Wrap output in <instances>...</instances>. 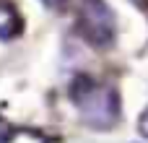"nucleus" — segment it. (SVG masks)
Masks as SVG:
<instances>
[{
	"label": "nucleus",
	"mask_w": 148,
	"mask_h": 143,
	"mask_svg": "<svg viewBox=\"0 0 148 143\" xmlns=\"http://www.w3.org/2000/svg\"><path fill=\"white\" fill-rule=\"evenodd\" d=\"M70 99L78 107L86 125L107 130L120 120V96L112 86L94 81L91 76H78L70 86Z\"/></svg>",
	"instance_id": "nucleus-1"
},
{
	"label": "nucleus",
	"mask_w": 148,
	"mask_h": 143,
	"mask_svg": "<svg viewBox=\"0 0 148 143\" xmlns=\"http://www.w3.org/2000/svg\"><path fill=\"white\" fill-rule=\"evenodd\" d=\"M78 31L94 47H112L117 39V18L107 0H78Z\"/></svg>",
	"instance_id": "nucleus-2"
},
{
	"label": "nucleus",
	"mask_w": 148,
	"mask_h": 143,
	"mask_svg": "<svg viewBox=\"0 0 148 143\" xmlns=\"http://www.w3.org/2000/svg\"><path fill=\"white\" fill-rule=\"evenodd\" d=\"M23 31V18L10 0H0V39L10 42Z\"/></svg>",
	"instance_id": "nucleus-3"
},
{
	"label": "nucleus",
	"mask_w": 148,
	"mask_h": 143,
	"mask_svg": "<svg viewBox=\"0 0 148 143\" xmlns=\"http://www.w3.org/2000/svg\"><path fill=\"white\" fill-rule=\"evenodd\" d=\"M13 138H16V128L0 115V143H10Z\"/></svg>",
	"instance_id": "nucleus-4"
},
{
	"label": "nucleus",
	"mask_w": 148,
	"mask_h": 143,
	"mask_svg": "<svg viewBox=\"0 0 148 143\" xmlns=\"http://www.w3.org/2000/svg\"><path fill=\"white\" fill-rule=\"evenodd\" d=\"M138 133L143 138H148V107L140 112V117H138Z\"/></svg>",
	"instance_id": "nucleus-5"
},
{
	"label": "nucleus",
	"mask_w": 148,
	"mask_h": 143,
	"mask_svg": "<svg viewBox=\"0 0 148 143\" xmlns=\"http://www.w3.org/2000/svg\"><path fill=\"white\" fill-rule=\"evenodd\" d=\"M39 3H44L47 8H52V10H55V8H62L68 0H39Z\"/></svg>",
	"instance_id": "nucleus-6"
}]
</instances>
